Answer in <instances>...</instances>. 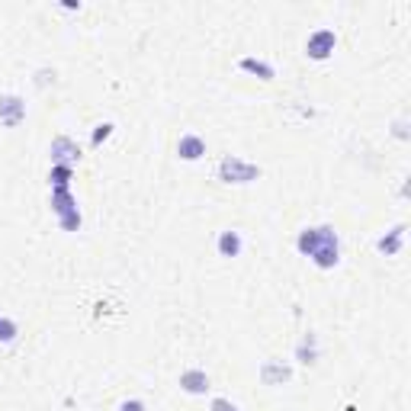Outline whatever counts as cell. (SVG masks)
Here are the masks:
<instances>
[{"label":"cell","mask_w":411,"mask_h":411,"mask_svg":"<svg viewBox=\"0 0 411 411\" xmlns=\"http://www.w3.org/2000/svg\"><path fill=\"white\" fill-rule=\"evenodd\" d=\"M52 209H55L58 222H61L65 232H77L81 228V212H77L71 187H52Z\"/></svg>","instance_id":"1"},{"label":"cell","mask_w":411,"mask_h":411,"mask_svg":"<svg viewBox=\"0 0 411 411\" xmlns=\"http://www.w3.org/2000/svg\"><path fill=\"white\" fill-rule=\"evenodd\" d=\"M257 177H261V168L238 154H225L219 164V180H225V183H254Z\"/></svg>","instance_id":"2"},{"label":"cell","mask_w":411,"mask_h":411,"mask_svg":"<svg viewBox=\"0 0 411 411\" xmlns=\"http://www.w3.org/2000/svg\"><path fill=\"white\" fill-rule=\"evenodd\" d=\"M341 261V241H337V232L331 225H321V241H318L315 254H312V263L318 270H331L334 263Z\"/></svg>","instance_id":"3"},{"label":"cell","mask_w":411,"mask_h":411,"mask_svg":"<svg viewBox=\"0 0 411 411\" xmlns=\"http://www.w3.org/2000/svg\"><path fill=\"white\" fill-rule=\"evenodd\" d=\"M334 48H337L334 29H315V32L308 36V42H305V55L315 58V61H325V58L334 55Z\"/></svg>","instance_id":"4"},{"label":"cell","mask_w":411,"mask_h":411,"mask_svg":"<svg viewBox=\"0 0 411 411\" xmlns=\"http://www.w3.org/2000/svg\"><path fill=\"white\" fill-rule=\"evenodd\" d=\"M26 119V103L19 100L17 94H7V97H0V122L3 126H19V122Z\"/></svg>","instance_id":"5"},{"label":"cell","mask_w":411,"mask_h":411,"mask_svg":"<svg viewBox=\"0 0 411 411\" xmlns=\"http://www.w3.org/2000/svg\"><path fill=\"white\" fill-rule=\"evenodd\" d=\"M48 151H52V161H55V164H74V161H81V148H77V141L68 139V135H58Z\"/></svg>","instance_id":"6"},{"label":"cell","mask_w":411,"mask_h":411,"mask_svg":"<svg viewBox=\"0 0 411 411\" xmlns=\"http://www.w3.org/2000/svg\"><path fill=\"white\" fill-rule=\"evenodd\" d=\"M290 363H283V360H267V363L261 366V379L267 385H283V383H290Z\"/></svg>","instance_id":"7"},{"label":"cell","mask_w":411,"mask_h":411,"mask_svg":"<svg viewBox=\"0 0 411 411\" xmlns=\"http://www.w3.org/2000/svg\"><path fill=\"white\" fill-rule=\"evenodd\" d=\"M180 389L187 395H206L209 392V376L203 370H183L180 373Z\"/></svg>","instance_id":"8"},{"label":"cell","mask_w":411,"mask_h":411,"mask_svg":"<svg viewBox=\"0 0 411 411\" xmlns=\"http://www.w3.org/2000/svg\"><path fill=\"white\" fill-rule=\"evenodd\" d=\"M177 154L183 161H199L206 154V141L199 139V135H193V132H187V135H180V141H177Z\"/></svg>","instance_id":"9"},{"label":"cell","mask_w":411,"mask_h":411,"mask_svg":"<svg viewBox=\"0 0 411 411\" xmlns=\"http://www.w3.org/2000/svg\"><path fill=\"white\" fill-rule=\"evenodd\" d=\"M215 248H219V254L222 257H238L244 248L241 241V232H234V228H225V232H219V241H215Z\"/></svg>","instance_id":"10"},{"label":"cell","mask_w":411,"mask_h":411,"mask_svg":"<svg viewBox=\"0 0 411 411\" xmlns=\"http://www.w3.org/2000/svg\"><path fill=\"white\" fill-rule=\"evenodd\" d=\"M238 68L248 71V74H257L261 81H273V77H277V68H273L270 61H263V58H241Z\"/></svg>","instance_id":"11"},{"label":"cell","mask_w":411,"mask_h":411,"mask_svg":"<svg viewBox=\"0 0 411 411\" xmlns=\"http://www.w3.org/2000/svg\"><path fill=\"white\" fill-rule=\"evenodd\" d=\"M402 241H405V225H395L392 232L383 234V238L376 241V248H379L383 254H399L402 251Z\"/></svg>","instance_id":"12"},{"label":"cell","mask_w":411,"mask_h":411,"mask_svg":"<svg viewBox=\"0 0 411 411\" xmlns=\"http://www.w3.org/2000/svg\"><path fill=\"white\" fill-rule=\"evenodd\" d=\"M296 360L305 366H312L318 360V337L315 334H305L299 341V347H296Z\"/></svg>","instance_id":"13"},{"label":"cell","mask_w":411,"mask_h":411,"mask_svg":"<svg viewBox=\"0 0 411 411\" xmlns=\"http://www.w3.org/2000/svg\"><path fill=\"white\" fill-rule=\"evenodd\" d=\"M318 241H321V228H302L299 238H296V248H299V254L312 257L315 248H318Z\"/></svg>","instance_id":"14"},{"label":"cell","mask_w":411,"mask_h":411,"mask_svg":"<svg viewBox=\"0 0 411 411\" xmlns=\"http://www.w3.org/2000/svg\"><path fill=\"white\" fill-rule=\"evenodd\" d=\"M48 183L52 187H71V164H52Z\"/></svg>","instance_id":"15"},{"label":"cell","mask_w":411,"mask_h":411,"mask_svg":"<svg viewBox=\"0 0 411 411\" xmlns=\"http://www.w3.org/2000/svg\"><path fill=\"white\" fill-rule=\"evenodd\" d=\"M17 334H19L17 321H13V318H7V315H0V341H3V344H10V341H17Z\"/></svg>","instance_id":"16"},{"label":"cell","mask_w":411,"mask_h":411,"mask_svg":"<svg viewBox=\"0 0 411 411\" xmlns=\"http://www.w3.org/2000/svg\"><path fill=\"white\" fill-rule=\"evenodd\" d=\"M110 135H112V122H100V126L94 129V139H90V141H94V148H97V145H103Z\"/></svg>","instance_id":"17"},{"label":"cell","mask_w":411,"mask_h":411,"mask_svg":"<svg viewBox=\"0 0 411 411\" xmlns=\"http://www.w3.org/2000/svg\"><path fill=\"white\" fill-rule=\"evenodd\" d=\"M212 411H241V408H238L234 402H228V399H222V395H219V399H212Z\"/></svg>","instance_id":"18"},{"label":"cell","mask_w":411,"mask_h":411,"mask_svg":"<svg viewBox=\"0 0 411 411\" xmlns=\"http://www.w3.org/2000/svg\"><path fill=\"white\" fill-rule=\"evenodd\" d=\"M119 411H148V408H145L141 399H126V402L119 405Z\"/></svg>","instance_id":"19"}]
</instances>
